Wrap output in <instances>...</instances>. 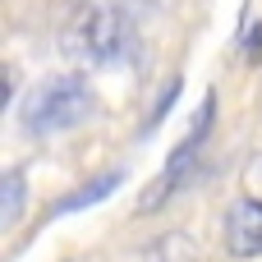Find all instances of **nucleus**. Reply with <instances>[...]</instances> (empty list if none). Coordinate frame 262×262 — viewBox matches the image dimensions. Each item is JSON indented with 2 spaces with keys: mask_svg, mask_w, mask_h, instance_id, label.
Returning a JSON list of instances; mask_svg holds the SVG:
<instances>
[{
  "mask_svg": "<svg viewBox=\"0 0 262 262\" xmlns=\"http://www.w3.org/2000/svg\"><path fill=\"white\" fill-rule=\"evenodd\" d=\"M92 115V88L83 74H51L41 78L28 101L18 106V124L32 134V138H51V134H64L74 124H83Z\"/></svg>",
  "mask_w": 262,
  "mask_h": 262,
  "instance_id": "f257e3e1",
  "label": "nucleus"
},
{
  "mask_svg": "<svg viewBox=\"0 0 262 262\" xmlns=\"http://www.w3.org/2000/svg\"><path fill=\"white\" fill-rule=\"evenodd\" d=\"M64 55H74L78 64H120L134 51V28L120 9L106 5H88L83 14L69 18L64 37H60Z\"/></svg>",
  "mask_w": 262,
  "mask_h": 262,
  "instance_id": "f03ea898",
  "label": "nucleus"
},
{
  "mask_svg": "<svg viewBox=\"0 0 262 262\" xmlns=\"http://www.w3.org/2000/svg\"><path fill=\"white\" fill-rule=\"evenodd\" d=\"M212 120H216V97L207 92V101L198 106V115H193V129H189V138L166 157V166L157 170V180L143 189V198H138V212H157V207H166L170 198H175V189L189 180V170H193V161H198V152H203V143H207V129H212Z\"/></svg>",
  "mask_w": 262,
  "mask_h": 262,
  "instance_id": "7ed1b4c3",
  "label": "nucleus"
},
{
  "mask_svg": "<svg viewBox=\"0 0 262 262\" xmlns=\"http://www.w3.org/2000/svg\"><path fill=\"white\" fill-rule=\"evenodd\" d=\"M226 249L230 258H262V203L235 198L226 212Z\"/></svg>",
  "mask_w": 262,
  "mask_h": 262,
  "instance_id": "20e7f679",
  "label": "nucleus"
},
{
  "mask_svg": "<svg viewBox=\"0 0 262 262\" xmlns=\"http://www.w3.org/2000/svg\"><path fill=\"white\" fill-rule=\"evenodd\" d=\"M120 180H124L120 170H106V175H97L92 184H83L78 193H69V198H64V203H60L55 212H78V207H88V203H97V198H106V193H115V189H120Z\"/></svg>",
  "mask_w": 262,
  "mask_h": 262,
  "instance_id": "39448f33",
  "label": "nucleus"
},
{
  "mask_svg": "<svg viewBox=\"0 0 262 262\" xmlns=\"http://www.w3.org/2000/svg\"><path fill=\"white\" fill-rule=\"evenodd\" d=\"M5 216H0V226L5 230H14L18 221H23V175L18 170H5V207H0Z\"/></svg>",
  "mask_w": 262,
  "mask_h": 262,
  "instance_id": "423d86ee",
  "label": "nucleus"
}]
</instances>
